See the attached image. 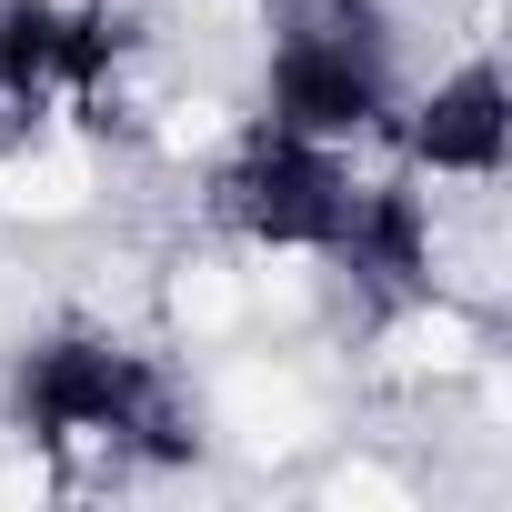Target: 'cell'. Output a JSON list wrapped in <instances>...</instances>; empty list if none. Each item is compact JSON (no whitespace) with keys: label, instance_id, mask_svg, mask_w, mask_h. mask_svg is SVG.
<instances>
[{"label":"cell","instance_id":"2","mask_svg":"<svg viewBox=\"0 0 512 512\" xmlns=\"http://www.w3.org/2000/svg\"><path fill=\"white\" fill-rule=\"evenodd\" d=\"M392 111H402V51L382 0H292L262 61V121L362 151L372 131H392Z\"/></svg>","mask_w":512,"mask_h":512},{"label":"cell","instance_id":"4","mask_svg":"<svg viewBox=\"0 0 512 512\" xmlns=\"http://www.w3.org/2000/svg\"><path fill=\"white\" fill-rule=\"evenodd\" d=\"M392 131H402L412 181H462V191H492V181L512 171V81H502V61H492V51L452 61L432 91H412V101L392 111Z\"/></svg>","mask_w":512,"mask_h":512},{"label":"cell","instance_id":"1","mask_svg":"<svg viewBox=\"0 0 512 512\" xmlns=\"http://www.w3.org/2000/svg\"><path fill=\"white\" fill-rule=\"evenodd\" d=\"M11 422L81 492L161 482V472L201 462V402H191V382L161 352H141L131 332H111V322L41 332L21 352V372H11Z\"/></svg>","mask_w":512,"mask_h":512},{"label":"cell","instance_id":"3","mask_svg":"<svg viewBox=\"0 0 512 512\" xmlns=\"http://www.w3.org/2000/svg\"><path fill=\"white\" fill-rule=\"evenodd\" d=\"M362 201V161L342 141H302L282 121H251L231 161L211 171V211L231 241L272 251V262H332V241Z\"/></svg>","mask_w":512,"mask_h":512}]
</instances>
